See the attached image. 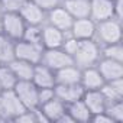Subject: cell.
<instances>
[{
  "mask_svg": "<svg viewBox=\"0 0 123 123\" xmlns=\"http://www.w3.org/2000/svg\"><path fill=\"white\" fill-rule=\"evenodd\" d=\"M38 88H48L55 86V71H52L49 67L43 65L42 62L36 64L33 67V74L31 80Z\"/></svg>",
  "mask_w": 123,
  "mask_h": 123,
  "instance_id": "obj_15",
  "label": "cell"
},
{
  "mask_svg": "<svg viewBox=\"0 0 123 123\" xmlns=\"http://www.w3.org/2000/svg\"><path fill=\"white\" fill-rule=\"evenodd\" d=\"M90 18L96 23L116 18V0H90Z\"/></svg>",
  "mask_w": 123,
  "mask_h": 123,
  "instance_id": "obj_8",
  "label": "cell"
},
{
  "mask_svg": "<svg viewBox=\"0 0 123 123\" xmlns=\"http://www.w3.org/2000/svg\"><path fill=\"white\" fill-rule=\"evenodd\" d=\"M42 52H43L42 45L32 43V42H28L25 39H20V41L15 42V58L26 61V62H31L33 65L41 62Z\"/></svg>",
  "mask_w": 123,
  "mask_h": 123,
  "instance_id": "obj_5",
  "label": "cell"
},
{
  "mask_svg": "<svg viewBox=\"0 0 123 123\" xmlns=\"http://www.w3.org/2000/svg\"><path fill=\"white\" fill-rule=\"evenodd\" d=\"M41 62L46 67H49L52 71L61 70L64 67L73 65V56L68 55L65 51H62L61 48H49V49H43L42 52V59Z\"/></svg>",
  "mask_w": 123,
  "mask_h": 123,
  "instance_id": "obj_7",
  "label": "cell"
},
{
  "mask_svg": "<svg viewBox=\"0 0 123 123\" xmlns=\"http://www.w3.org/2000/svg\"><path fill=\"white\" fill-rule=\"evenodd\" d=\"M65 32L59 31L54 26H51L49 23H43L42 25V35H41V43L43 46V49H49V48H61L64 39H65Z\"/></svg>",
  "mask_w": 123,
  "mask_h": 123,
  "instance_id": "obj_14",
  "label": "cell"
},
{
  "mask_svg": "<svg viewBox=\"0 0 123 123\" xmlns=\"http://www.w3.org/2000/svg\"><path fill=\"white\" fill-rule=\"evenodd\" d=\"M80 80L81 70L74 64L55 71V84H80Z\"/></svg>",
  "mask_w": 123,
  "mask_h": 123,
  "instance_id": "obj_19",
  "label": "cell"
},
{
  "mask_svg": "<svg viewBox=\"0 0 123 123\" xmlns=\"http://www.w3.org/2000/svg\"><path fill=\"white\" fill-rule=\"evenodd\" d=\"M3 32V13L0 12V33Z\"/></svg>",
  "mask_w": 123,
  "mask_h": 123,
  "instance_id": "obj_35",
  "label": "cell"
},
{
  "mask_svg": "<svg viewBox=\"0 0 123 123\" xmlns=\"http://www.w3.org/2000/svg\"><path fill=\"white\" fill-rule=\"evenodd\" d=\"M12 59H15V42L0 33V64H9Z\"/></svg>",
  "mask_w": 123,
  "mask_h": 123,
  "instance_id": "obj_23",
  "label": "cell"
},
{
  "mask_svg": "<svg viewBox=\"0 0 123 123\" xmlns=\"http://www.w3.org/2000/svg\"><path fill=\"white\" fill-rule=\"evenodd\" d=\"M101 58V46L96 39L80 41L75 54L73 55V62L80 70L96 67L98 59Z\"/></svg>",
  "mask_w": 123,
  "mask_h": 123,
  "instance_id": "obj_1",
  "label": "cell"
},
{
  "mask_svg": "<svg viewBox=\"0 0 123 123\" xmlns=\"http://www.w3.org/2000/svg\"><path fill=\"white\" fill-rule=\"evenodd\" d=\"M104 113L110 117V120L113 123L123 122V100H119V101H114V103L107 104Z\"/></svg>",
  "mask_w": 123,
  "mask_h": 123,
  "instance_id": "obj_26",
  "label": "cell"
},
{
  "mask_svg": "<svg viewBox=\"0 0 123 123\" xmlns=\"http://www.w3.org/2000/svg\"><path fill=\"white\" fill-rule=\"evenodd\" d=\"M122 35H123L122 20L117 19V18L106 19V20H101V22L96 23L94 39L100 43V46L122 42Z\"/></svg>",
  "mask_w": 123,
  "mask_h": 123,
  "instance_id": "obj_2",
  "label": "cell"
},
{
  "mask_svg": "<svg viewBox=\"0 0 123 123\" xmlns=\"http://www.w3.org/2000/svg\"><path fill=\"white\" fill-rule=\"evenodd\" d=\"M96 68L98 70V73L101 74L106 83L123 77V62H120V61L101 56L98 59V62L96 64Z\"/></svg>",
  "mask_w": 123,
  "mask_h": 123,
  "instance_id": "obj_12",
  "label": "cell"
},
{
  "mask_svg": "<svg viewBox=\"0 0 123 123\" xmlns=\"http://www.w3.org/2000/svg\"><path fill=\"white\" fill-rule=\"evenodd\" d=\"M73 22H74V18L65 10V7L61 5L49 12H46V22L45 23H49L51 26L62 31L65 33L70 32L71 26H73Z\"/></svg>",
  "mask_w": 123,
  "mask_h": 123,
  "instance_id": "obj_9",
  "label": "cell"
},
{
  "mask_svg": "<svg viewBox=\"0 0 123 123\" xmlns=\"http://www.w3.org/2000/svg\"><path fill=\"white\" fill-rule=\"evenodd\" d=\"M101 56L123 62V46H122V42L110 43V45H103L101 46Z\"/></svg>",
  "mask_w": 123,
  "mask_h": 123,
  "instance_id": "obj_25",
  "label": "cell"
},
{
  "mask_svg": "<svg viewBox=\"0 0 123 123\" xmlns=\"http://www.w3.org/2000/svg\"><path fill=\"white\" fill-rule=\"evenodd\" d=\"M62 6L74 18H90V0H62Z\"/></svg>",
  "mask_w": 123,
  "mask_h": 123,
  "instance_id": "obj_20",
  "label": "cell"
},
{
  "mask_svg": "<svg viewBox=\"0 0 123 123\" xmlns=\"http://www.w3.org/2000/svg\"><path fill=\"white\" fill-rule=\"evenodd\" d=\"M38 109H39L41 113L45 116V119L48 120V123H49V122H55V123H56V122L59 120V117L67 111V104H65L64 101H61L59 98L54 97V98H51L49 101L41 104Z\"/></svg>",
  "mask_w": 123,
  "mask_h": 123,
  "instance_id": "obj_16",
  "label": "cell"
},
{
  "mask_svg": "<svg viewBox=\"0 0 123 123\" xmlns=\"http://www.w3.org/2000/svg\"><path fill=\"white\" fill-rule=\"evenodd\" d=\"M18 78L12 73L10 67L7 64H0V86L3 90H13L16 86Z\"/></svg>",
  "mask_w": 123,
  "mask_h": 123,
  "instance_id": "obj_24",
  "label": "cell"
},
{
  "mask_svg": "<svg viewBox=\"0 0 123 123\" xmlns=\"http://www.w3.org/2000/svg\"><path fill=\"white\" fill-rule=\"evenodd\" d=\"M90 122H94V123H113L110 120V117L103 111V113H97V114H93L91 116V120Z\"/></svg>",
  "mask_w": 123,
  "mask_h": 123,
  "instance_id": "obj_34",
  "label": "cell"
},
{
  "mask_svg": "<svg viewBox=\"0 0 123 123\" xmlns=\"http://www.w3.org/2000/svg\"><path fill=\"white\" fill-rule=\"evenodd\" d=\"M15 94L20 100V103L25 106L26 110H35L39 107V100H38V87L31 81V80H22L18 81L16 86L13 87Z\"/></svg>",
  "mask_w": 123,
  "mask_h": 123,
  "instance_id": "obj_4",
  "label": "cell"
},
{
  "mask_svg": "<svg viewBox=\"0 0 123 123\" xmlns=\"http://www.w3.org/2000/svg\"><path fill=\"white\" fill-rule=\"evenodd\" d=\"M78 42H80V41H77L74 36H71L70 33H67V35H65V39H64V42H62V45H61V49L65 51L68 55L73 56V55L75 54V51H77Z\"/></svg>",
  "mask_w": 123,
  "mask_h": 123,
  "instance_id": "obj_30",
  "label": "cell"
},
{
  "mask_svg": "<svg viewBox=\"0 0 123 123\" xmlns=\"http://www.w3.org/2000/svg\"><path fill=\"white\" fill-rule=\"evenodd\" d=\"M7 65L10 67V70H12V73L15 74V77L18 78V81H22V80H32L33 67H35L33 64L15 58V59L10 61Z\"/></svg>",
  "mask_w": 123,
  "mask_h": 123,
  "instance_id": "obj_22",
  "label": "cell"
},
{
  "mask_svg": "<svg viewBox=\"0 0 123 123\" xmlns=\"http://www.w3.org/2000/svg\"><path fill=\"white\" fill-rule=\"evenodd\" d=\"M55 97V91L54 87H48V88H38V100H39V106L49 101L51 98Z\"/></svg>",
  "mask_w": 123,
  "mask_h": 123,
  "instance_id": "obj_33",
  "label": "cell"
},
{
  "mask_svg": "<svg viewBox=\"0 0 123 123\" xmlns=\"http://www.w3.org/2000/svg\"><path fill=\"white\" fill-rule=\"evenodd\" d=\"M67 113L71 116L74 123H88L91 120V113L81 98L67 104Z\"/></svg>",
  "mask_w": 123,
  "mask_h": 123,
  "instance_id": "obj_21",
  "label": "cell"
},
{
  "mask_svg": "<svg viewBox=\"0 0 123 123\" xmlns=\"http://www.w3.org/2000/svg\"><path fill=\"white\" fill-rule=\"evenodd\" d=\"M54 91L56 98L64 101L65 104H70L83 98V94L86 90L81 87V84H55Z\"/></svg>",
  "mask_w": 123,
  "mask_h": 123,
  "instance_id": "obj_13",
  "label": "cell"
},
{
  "mask_svg": "<svg viewBox=\"0 0 123 123\" xmlns=\"http://www.w3.org/2000/svg\"><path fill=\"white\" fill-rule=\"evenodd\" d=\"M18 13L22 16L26 25L41 26L46 22V12H43L33 0H25Z\"/></svg>",
  "mask_w": 123,
  "mask_h": 123,
  "instance_id": "obj_10",
  "label": "cell"
},
{
  "mask_svg": "<svg viewBox=\"0 0 123 123\" xmlns=\"http://www.w3.org/2000/svg\"><path fill=\"white\" fill-rule=\"evenodd\" d=\"M104 78L101 77V74L98 73V70L96 67H88L81 70V80L80 84L81 87L87 91V90H100L104 86Z\"/></svg>",
  "mask_w": 123,
  "mask_h": 123,
  "instance_id": "obj_17",
  "label": "cell"
},
{
  "mask_svg": "<svg viewBox=\"0 0 123 123\" xmlns=\"http://www.w3.org/2000/svg\"><path fill=\"white\" fill-rule=\"evenodd\" d=\"M81 100L88 107L91 116L97 114V113H103L106 110V106H107V101H106V98H104V96L101 94L100 90H87V91H84Z\"/></svg>",
  "mask_w": 123,
  "mask_h": 123,
  "instance_id": "obj_18",
  "label": "cell"
},
{
  "mask_svg": "<svg viewBox=\"0 0 123 123\" xmlns=\"http://www.w3.org/2000/svg\"><path fill=\"white\" fill-rule=\"evenodd\" d=\"M26 29V23L18 12L13 13H3V32L9 39L18 42L23 38Z\"/></svg>",
  "mask_w": 123,
  "mask_h": 123,
  "instance_id": "obj_6",
  "label": "cell"
},
{
  "mask_svg": "<svg viewBox=\"0 0 123 123\" xmlns=\"http://www.w3.org/2000/svg\"><path fill=\"white\" fill-rule=\"evenodd\" d=\"M71 36H74L77 41H86V39H94L96 33V22L91 18H81L74 19L73 26L68 32Z\"/></svg>",
  "mask_w": 123,
  "mask_h": 123,
  "instance_id": "obj_11",
  "label": "cell"
},
{
  "mask_svg": "<svg viewBox=\"0 0 123 123\" xmlns=\"http://www.w3.org/2000/svg\"><path fill=\"white\" fill-rule=\"evenodd\" d=\"M33 2L43 10V12H49L58 6L62 5V0H33Z\"/></svg>",
  "mask_w": 123,
  "mask_h": 123,
  "instance_id": "obj_32",
  "label": "cell"
},
{
  "mask_svg": "<svg viewBox=\"0 0 123 123\" xmlns=\"http://www.w3.org/2000/svg\"><path fill=\"white\" fill-rule=\"evenodd\" d=\"M100 91H101V94L104 96V98H106L107 104L114 103V101H119V100H123V94H122V93H119L117 90H114L109 83H104V86L100 88Z\"/></svg>",
  "mask_w": 123,
  "mask_h": 123,
  "instance_id": "obj_28",
  "label": "cell"
},
{
  "mask_svg": "<svg viewBox=\"0 0 123 123\" xmlns=\"http://www.w3.org/2000/svg\"><path fill=\"white\" fill-rule=\"evenodd\" d=\"M41 35H42V25L41 26L26 25V29H25V33H23V38L22 39H25L28 42H32V43L42 45L41 43Z\"/></svg>",
  "mask_w": 123,
  "mask_h": 123,
  "instance_id": "obj_27",
  "label": "cell"
},
{
  "mask_svg": "<svg viewBox=\"0 0 123 123\" xmlns=\"http://www.w3.org/2000/svg\"><path fill=\"white\" fill-rule=\"evenodd\" d=\"M25 0H0V12L2 13H13L19 12Z\"/></svg>",
  "mask_w": 123,
  "mask_h": 123,
  "instance_id": "obj_29",
  "label": "cell"
},
{
  "mask_svg": "<svg viewBox=\"0 0 123 123\" xmlns=\"http://www.w3.org/2000/svg\"><path fill=\"white\" fill-rule=\"evenodd\" d=\"M25 110V106L13 90H3L0 93V122H13Z\"/></svg>",
  "mask_w": 123,
  "mask_h": 123,
  "instance_id": "obj_3",
  "label": "cell"
},
{
  "mask_svg": "<svg viewBox=\"0 0 123 123\" xmlns=\"http://www.w3.org/2000/svg\"><path fill=\"white\" fill-rule=\"evenodd\" d=\"M13 122H18V123H38V119H36L35 110H25Z\"/></svg>",
  "mask_w": 123,
  "mask_h": 123,
  "instance_id": "obj_31",
  "label": "cell"
},
{
  "mask_svg": "<svg viewBox=\"0 0 123 123\" xmlns=\"http://www.w3.org/2000/svg\"><path fill=\"white\" fill-rule=\"evenodd\" d=\"M2 91H3V88H2V86H0V93H2Z\"/></svg>",
  "mask_w": 123,
  "mask_h": 123,
  "instance_id": "obj_36",
  "label": "cell"
}]
</instances>
